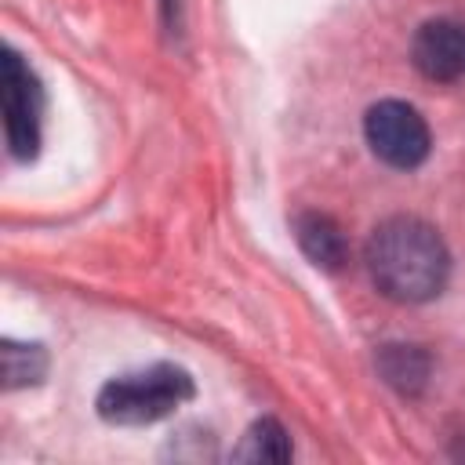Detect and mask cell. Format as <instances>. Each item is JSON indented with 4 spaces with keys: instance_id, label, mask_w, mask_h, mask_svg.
Listing matches in <instances>:
<instances>
[{
    "instance_id": "8992f818",
    "label": "cell",
    "mask_w": 465,
    "mask_h": 465,
    "mask_svg": "<svg viewBox=\"0 0 465 465\" xmlns=\"http://www.w3.org/2000/svg\"><path fill=\"white\" fill-rule=\"evenodd\" d=\"M291 229H294V240H298L302 254L316 269L338 272L349 262V240H345L341 225L331 214H323V211H298Z\"/></svg>"
},
{
    "instance_id": "52a82bcc",
    "label": "cell",
    "mask_w": 465,
    "mask_h": 465,
    "mask_svg": "<svg viewBox=\"0 0 465 465\" xmlns=\"http://www.w3.org/2000/svg\"><path fill=\"white\" fill-rule=\"evenodd\" d=\"M374 363H378V374L385 378V385H392L400 396H421L429 385V374H432V356L414 341L381 345Z\"/></svg>"
},
{
    "instance_id": "5b68a950",
    "label": "cell",
    "mask_w": 465,
    "mask_h": 465,
    "mask_svg": "<svg viewBox=\"0 0 465 465\" xmlns=\"http://www.w3.org/2000/svg\"><path fill=\"white\" fill-rule=\"evenodd\" d=\"M414 69L432 84H461L465 80V18H429L414 29L411 40Z\"/></svg>"
},
{
    "instance_id": "3957f363",
    "label": "cell",
    "mask_w": 465,
    "mask_h": 465,
    "mask_svg": "<svg viewBox=\"0 0 465 465\" xmlns=\"http://www.w3.org/2000/svg\"><path fill=\"white\" fill-rule=\"evenodd\" d=\"M0 109H4V138L11 156L22 163L36 160L40 124H44V87L15 47H4L0 58Z\"/></svg>"
},
{
    "instance_id": "7a4b0ae2",
    "label": "cell",
    "mask_w": 465,
    "mask_h": 465,
    "mask_svg": "<svg viewBox=\"0 0 465 465\" xmlns=\"http://www.w3.org/2000/svg\"><path fill=\"white\" fill-rule=\"evenodd\" d=\"M193 396H196V381L185 367L149 363L109 378L94 396V411L109 425H153L174 414Z\"/></svg>"
},
{
    "instance_id": "9c48e42d",
    "label": "cell",
    "mask_w": 465,
    "mask_h": 465,
    "mask_svg": "<svg viewBox=\"0 0 465 465\" xmlns=\"http://www.w3.org/2000/svg\"><path fill=\"white\" fill-rule=\"evenodd\" d=\"M0 363H4V389H29L47 378V349L36 341H0Z\"/></svg>"
},
{
    "instance_id": "6da1fadb",
    "label": "cell",
    "mask_w": 465,
    "mask_h": 465,
    "mask_svg": "<svg viewBox=\"0 0 465 465\" xmlns=\"http://www.w3.org/2000/svg\"><path fill=\"white\" fill-rule=\"evenodd\" d=\"M371 283L400 305H421L443 294L450 280V251L436 225L414 214H392L374 225L363 247Z\"/></svg>"
},
{
    "instance_id": "ba28073f",
    "label": "cell",
    "mask_w": 465,
    "mask_h": 465,
    "mask_svg": "<svg viewBox=\"0 0 465 465\" xmlns=\"http://www.w3.org/2000/svg\"><path fill=\"white\" fill-rule=\"evenodd\" d=\"M294 458V443L287 436V429L276 418H258L247 425V432L240 436V443L232 447V461H291Z\"/></svg>"
},
{
    "instance_id": "30bf717a",
    "label": "cell",
    "mask_w": 465,
    "mask_h": 465,
    "mask_svg": "<svg viewBox=\"0 0 465 465\" xmlns=\"http://www.w3.org/2000/svg\"><path fill=\"white\" fill-rule=\"evenodd\" d=\"M160 7H163V22H167V29H174V25H178L182 0H160Z\"/></svg>"
},
{
    "instance_id": "277c9868",
    "label": "cell",
    "mask_w": 465,
    "mask_h": 465,
    "mask_svg": "<svg viewBox=\"0 0 465 465\" xmlns=\"http://www.w3.org/2000/svg\"><path fill=\"white\" fill-rule=\"evenodd\" d=\"M363 138L371 153L396 171L421 167L432 149L425 116L411 102H400V98H381L363 113Z\"/></svg>"
}]
</instances>
